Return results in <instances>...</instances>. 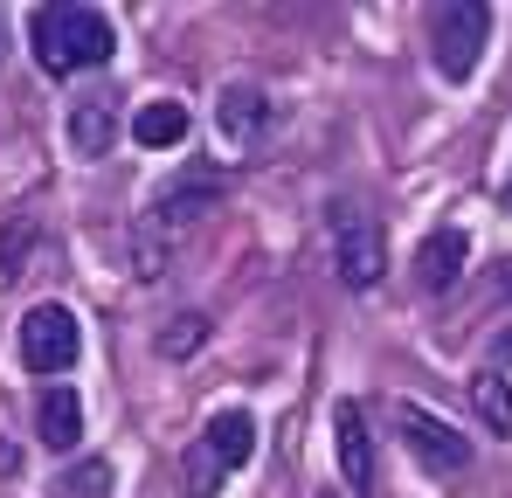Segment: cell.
<instances>
[{
	"instance_id": "cell-19",
	"label": "cell",
	"mask_w": 512,
	"mask_h": 498,
	"mask_svg": "<svg viewBox=\"0 0 512 498\" xmlns=\"http://www.w3.org/2000/svg\"><path fill=\"white\" fill-rule=\"evenodd\" d=\"M326 498H340V492H326Z\"/></svg>"
},
{
	"instance_id": "cell-6",
	"label": "cell",
	"mask_w": 512,
	"mask_h": 498,
	"mask_svg": "<svg viewBox=\"0 0 512 498\" xmlns=\"http://www.w3.org/2000/svg\"><path fill=\"white\" fill-rule=\"evenodd\" d=\"M215 201H222V180H215V173H187V180H173V187L153 194V222H160V229H187V222H201Z\"/></svg>"
},
{
	"instance_id": "cell-14",
	"label": "cell",
	"mask_w": 512,
	"mask_h": 498,
	"mask_svg": "<svg viewBox=\"0 0 512 498\" xmlns=\"http://www.w3.org/2000/svg\"><path fill=\"white\" fill-rule=\"evenodd\" d=\"M471 402H478V415H485V429H492V436H512V381L485 374V381L471 388Z\"/></svg>"
},
{
	"instance_id": "cell-17",
	"label": "cell",
	"mask_w": 512,
	"mask_h": 498,
	"mask_svg": "<svg viewBox=\"0 0 512 498\" xmlns=\"http://www.w3.org/2000/svg\"><path fill=\"white\" fill-rule=\"evenodd\" d=\"M201 332H208V326H201L194 312H180V319L167 326V339H160V346H167L173 360H180V353H194V346H201Z\"/></svg>"
},
{
	"instance_id": "cell-3",
	"label": "cell",
	"mask_w": 512,
	"mask_h": 498,
	"mask_svg": "<svg viewBox=\"0 0 512 498\" xmlns=\"http://www.w3.org/2000/svg\"><path fill=\"white\" fill-rule=\"evenodd\" d=\"M77 353H84V332L70 305H35L21 319V360L35 374H63V367H77Z\"/></svg>"
},
{
	"instance_id": "cell-15",
	"label": "cell",
	"mask_w": 512,
	"mask_h": 498,
	"mask_svg": "<svg viewBox=\"0 0 512 498\" xmlns=\"http://www.w3.org/2000/svg\"><path fill=\"white\" fill-rule=\"evenodd\" d=\"M222 478H229V471L215 464V450L194 443V450H187V498H215V492H222Z\"/></svg>"
},
{
	"instance_id": "cell-18",
	"label": "cell",
	"mask_w": 512,
	"mask_h": 498,
	"mask_svg": "<svg viewBox=\"0 0 512 498\" xmlns=\"http://www.w3.org/2000/svg\"><path fill=\"white\" fill-rule=\"evenodd\" d=\"M506 208H512V187H506Z\"/></svg>"
},
{
	"instance_id": "cell-4",
	"label": "cell",
	"mask_w": 512,
	"mask_h": 498,
	"mask_svg": "<svg viewBox=\"0 0 512 498\" xmlns=\"http://www.w3.org/2000/svg\"><path fill=\"white\" fill-rule=\"evenodd\" d=\"M333 263H340V277L353 291H374L381 270H388V243L360 208H333Z\"/></svg>"
},
{
	"instance_id": "cell-16",
	"label": "cell",
	"mask_w": 512,
	"mask_h": 498,
	"mask_svg": "<svg viewBox=\"0 0 512 498\" xmlns=\"http://www.w3.org/2000/svg\"><path fill=\"white\" fill-rule=\"evenodd\" d=\"M104 492H111V471H104V464H77V471L56 485V498H104Z\"/></svg>"
},
{
	"instance_id": "cell-7",
	"label": "cell",
	"mask_w": 512,
	"mask_h": 498,
	"mask_svg": "<svg viewBox=\"0 0 512 498\" xmlns=\"http://www.w3.org/2000/svg\"><path fill=\"white\" fill-rule=\"evenodd\" d=\"M333 436H340L346 485L367 492V485H374V450H367V415H360V402H340V409H333Z\"/></svg>"
},
{
	"instance_id": "cell-10",
	"label": "cell",
	"mask_w": 512,
	"mask_h": 498,
	"mask_svg": "<svg viewBox=\"0 0 512 498\" xmlns=\"http://www.w3.org/2000/svg\"><path fill=\"white\" fill-rule=\"evenodd\" d=\"M464 256H471V243H464L457 229H436V236L416 249V277H423V291H450L457 270H464Z\"/></svg>"
},
{
	"instance_id": "cell-13",
	"label": "cell",
	"mask_w": 512,
	"mask_h": 498,
	"mask_svg": "<svg viewBox=\"0 0 512 498\" xmlns=\"http://www.w3.org/2000/svg\"><path fill=\"white\" fill-rule=\"evenodd\" d=\"M111 132H118V125H111L104 104H77V111H70V146H77L84 160H97V153L111 146Z\"/></svg>"
},
{
	"instance_id": "cell-8",
	"label": "cell",
	"mask_w": 512,
	"mask_h": 498,
	"mask_svg": "<svg viewBox=\"0 0 512 498\" xmlns=\"http://www.w3.org/2000/svg\"><path fill=\"white\" fill-rule=\"evenodd\" d=\"M35 429H42V443L49 450H77V436H84V402H77V388H42V402H35Z\"/></svg>"
},
{
	"instance_id": "cell-11",
	"label": "cell",
	"mask_w": 512,
	"mask_h": 498,
	"mask_svg": "<svg viewBox=\"0 0 512 498\" xmlns=\"http://www.w3.org/2000/svg\"><path fill=\"white\" fill-rule=\"evenodd\" d=\"M132 139H139L146 153H160V146H180V139H187V104H173V97H153V104H139V118H132Z\"/></svg>"
},
{
	"instance_id": "cell-12",
	"label": "cell",
	"mask_w": 512,
	"mask_h": 498,
	"mask_svg": "<svg viewBox=\"0 0 512 498\" xmlns=\"http://www.w3.org/2000/svg\"><path fill=\"white\" fill-rule=\"evenodd\" d=\"M208 450H215V464L222 471H236V464H250V450H256V422L243 409H222L215 422H208V436H201Z\"/></svg>"
},
{
	"instance_id": "cell-9",
	"label": "cell",
	"mask_w": 512,
	"mask_h": 498,
	"mask_svg": "<svg viewBox=\"0 0 512 498\" xmlns=\"http://www.w3.org/2000/svg\"><path fill=\"white\" fill-rule=\"evenodd\" d=\"M215 118H222V132H229V146H263V132H270V104L256 97V90H222V104H215Z\"/></svg>"
},
{
	"instance_id": "cell-2",
	"label": "cell",
	"mask_w": 512,
	"mask_h": 498,
	"mask_svg": "<svg viewBox=\"0 0 512 498\" xmlns=\"http://www.w3.org/2000/svg\"><path fill=\"white\" fill-rule=\"evenodd\" d=\"M429 35H436V70L450 83H464L478 70L485 42H492V7H485V0H450V7H436Z\"/></svg>"
},
{
	"instance_id": "cell-5",
	"label": "cell",
	"mask_w": 512,
	"mask_h": 498,
	"mask_svg": "<svg viewBox=\"0 0 512 498\" xmlns=\"http://www.w3.org/2000/svg\"><path fill=\"white\" fill-rule=\"evenodd\" d=\"M395 422H402V436H409L416 464H429V471H464V464H471V436H457L450 422H436L429 409L402 402V409H395Z\"/></svg>"
},
{
	"instance_id": "cell-1",
	"label": "cell",
	"mask_w": 512,
	"mask_h": 498,
	"mask_svg": "<svg viewBox=\"0 0 512 498\" xmlns=\"http://www.w3.org/2000/svg\"><path fill=\"white\" fill-rule=\"evenodd\" d=\"M28 49L49 77H70V70H97L111 56V21L97 7H35L28 14Z\"/></svg>"
}]
</instances>
